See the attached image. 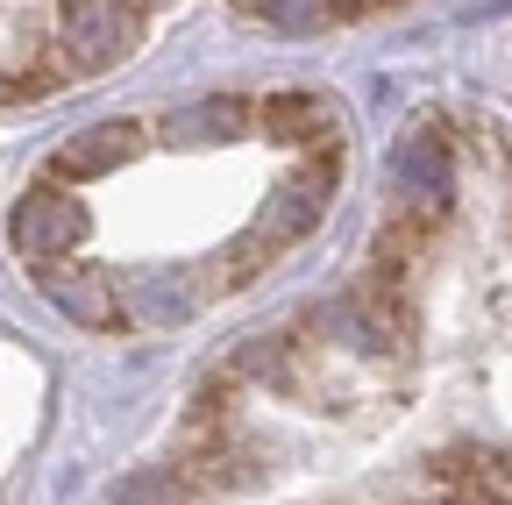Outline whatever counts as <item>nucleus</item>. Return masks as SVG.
I'll return each instance as SVG.
<instances>
[{
	"mask_svg": "<svg viewBox=\"0 0 512 505\" xmlns=\"http://www.w3.org/2000/svg\"><path fill=\"white\" fill-rule=\"evenodd\" d=\"M8 235H15V249L36 271H50L57 257H72L86 242V200L64 193V185H29L15 200V214H8Z\"/></svg>",
	"mask_w": 512,
	"mask_h": 505,
	"instance_id": "1",
	"label": "nucleus"
},
{
	"mask_svg": "<svg viewBox=\"0 0 512 505\" xmlns=\"http://www.w3.org/2000/svg\"><path fill=\"white\" fill-rule=\"evenodd\" d=\"M136 150H143V121H100V129H86V136L64 143L50 157V171L57 178H107V171H121Z\"/></svg>",
	"mask_w": 512,
	"mask_h": 505,
	"instance_id": "2",
	"label": "nucleus"
},
{
	"mask_svg": "<svg viewBox=\"0 0 512 505\" xmlns=\"http://www.w3.org/2000/svg\"><path fill=\"white\" fill-rule=\"evenodd\" d=\"M43 292L57 313H72L79 328H114L121 321V299L107 271H43Z\"/></svg>",
	"mask_w": 512,
	"mask_h": 505,
	"instance_id": "3",
	"label": "nucleus"
},
{
	"mask_svg": "<svg viewBox=\"0 0 512 505\" xmlns=\"http://www.w3.org/2000/svg\"><path fill=\"white\" fill-rule=\"evenodd\" d=\"M114 505H178V484L171 477H128L114 491Z\"/></svg>",
	"mask_w": 512,
	"mask_h": 505,
	"instance_id": "4",
	"label": "nucleus"
}]
</instances>
